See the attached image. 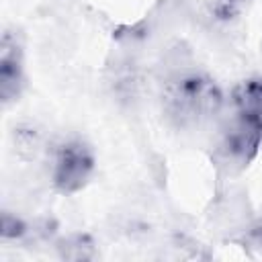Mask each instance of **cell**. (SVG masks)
<instances>
[{
  "mask_svg": "<svg viewBox=\"0 0 262 262\" xmlns=\"http://www.w3.org/2000/svg\"><path fill=\"white\" fill-rule=\"evenodd\" d=\"M27 231V225L23 223V219H18L16 215H12L10 211L2 213V237L12 239V237H20Z\"/></svg>",
  "mask_w": 262,
  "mask_h": 262,
  "instance_id": "8992f818",
  "label": "cell"
},
{
  "mask_svg": "<svg viewBox=\"0 0 262 262\" xmlns=\"http://www.w3.org/2000/svg\"><path fill=\"white\" fill-rule=\"evenodd\" d=\"M16 147L18 151H29V154H35V149L39 147V135L37 131L33 129H18L16 131Z\"/></svg>",
  "mask_w": 262,
  "mask_h": 262,
  "instance_id": "52a82bcc",
  "label": "cell"
},
{
  "mask_svg": "<svg viewBox=\"0 0 262 262\" xmlns=\"http://www.w3.org/2000/svg\"><path fill=\"white\" fill-rule=\"evenodd\" d=\"M94 170V158L90 149L78 141L70 139L61 143L53 158V172L51 180L59 192H78L90 178Z\"/></svg>",
  "mask_w": 262,
  "mask_h": 262,
  "instance_id": "3957f363",
  "label": "cell"
},
{
  "mask_svg": "<svg viewBox=\"0 0 262 262\" xmlns=\"http://www.w3.org/2000/svg\"><path fill=\"white\" fill-rule=\"evenodd\" d=\"M246 2L248 0H205L209 14L221 23H229L237 18L246 8Z\"/></svg>",
  "mask_w": 262,
  "mask_h": 262,
  "instance_id": "5b68a950",
  "label": "cell"
},
{
  "mask_svg": "<svg viewBox=\"0 0 262 262\" xmlns=\"http://www.w3.org/2000/svg\"><path fill=\"white\" fill-rule=\"evenodd\" d=\"M166 121L178 129L196 127L223 108V92L203 72H182L168 78L160 94Z\"/></svg>",
  "mask_w": 262,
  "mask_h": 262,
  "instance_id": "6da1fadb",
  "label": "cell"
},
{
  "mask_svg": "<svg viewBox=\"0 0 262 262\" xmlns=\"http://www.w3.org/2000/svg\"><path fill=\"white\" fill-rule=\"evenodd\" d=\"M219 156L237 166H248L262 147V119L233 108V115L221 129Z\"/></svg>",
  "mask_w": 262,
  "mask_h": 262,
  "instance_id": "7a4b0ae2",
  "label": "cell"
},
{
  "mask_svg": "<svg viewBox=\"0 0 262 262\" xmlns=\"http://www.w3.org/2000/svg\"><path fill=\"white\" fill-rule=\"evenodd\" d=\"M25 86V57L20 35L12 29L2 33L0 41V98L8 106L14 102Z\"/></svg>",
  "mask_w": 262,
  "mask_h": 262,
  "instance_id": "277c9868",
  "label": "cell"
}]
</instances>
